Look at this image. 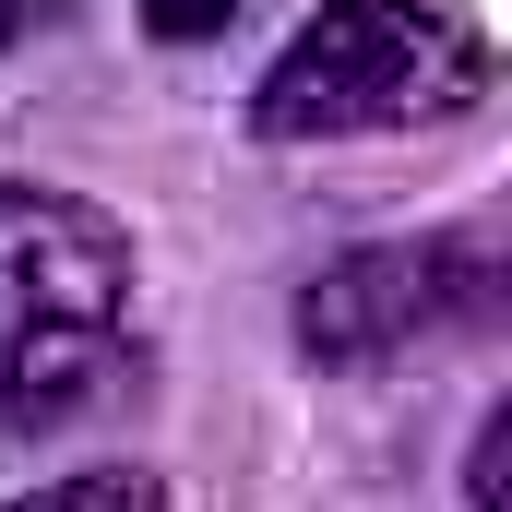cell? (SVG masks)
<instances>
[{
  "mask_svg": "<svg viewBox=\"0 0 512 512\" xmlns=\"http://www.w3.org/2000/svg\"><path fill=\"white\" fill-rule=\"evenodd\" d=\"M131 286L143 262L120 215L0 179V429H60L120 382Z\"/></svg>",
  "mask_w": 512,
  "mask_h": 512,
  "instance_id": "cell-1",
  "label": "cell"
},
{
  "mask_svg": "<svg viewBox=\"0 0 512 512\" xmlns=\"http://www.w3.org/2000/svg\"><path fill=\"white\" fill-rule=\"evenodd\" d=\"M477 84H489V36L453 0H322L251 84V131L262 143H370V131L477 108Z\"/></svg>",
  "mask_w": 512,
  "mask_h": 512,
  "instance_id": "cell-2",
  "label": "cell"
},
{
  "mask_svg": "<svg viewBox=\"0 0 512 512\" xmlns=\"http://www.w3.org/2000/svg\"><path fill=\"white\" fill-rule=\"evenodd\" d=\"M489 322V251L477 239H382V251H346L298 286V346L322 370H393L405 346H441Z\"/></svg>",
  "mask_w": 512,
  "mask_h": 512,
  "instance_id": "cell-3",
  "label": "cell"
},
{
  "mask_svg": "<svg viewBox=\"0 0 512 512\" xmlns=\"http://www.w3.org/2000/svg\"><path fill=\"white\" fill-rule=\"evenodd\" d=\"M0 512H167V477L155 465H72V477H48Z\"/></svg>",
  "mask_w": 512,
  "mask_h": 512,
  "instance_id": "cell-4",
  "label": "cell"
},
{
  "mask_svg": "<svg viewBox=\"0 0 512 512\" xmlns=\"http://www.w3.org/2000/svg\"><path fill=\"white\" fill-rule=\"evenodd\" d=\"M251 0H143V36L155 48H203V36H227Z\"/></svg>",
  "mask_w": 512,
  "mask_h": 512,
  "instance_id": "cell-5",
  "label": "cell"
},
{
  "mask_svg": "<svg viewBox=\"0 0 512 512\" xmlns=\"http://www.w3.org/2000/svg\"><path fill=\"white\" fill-rule=\"evenodd\" d=\"M48 12H60V0H0V48H12V36H36Z\"/></svg>",
  "mask_w": 512,
  "mask_h": 512,
  "instance_id": "cell-6",
  "label": "cell"
}]
</instances>
